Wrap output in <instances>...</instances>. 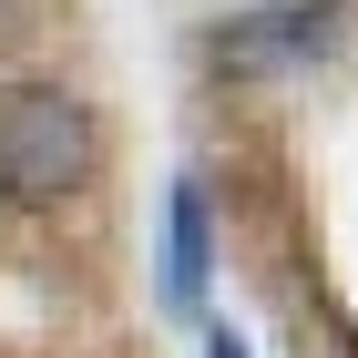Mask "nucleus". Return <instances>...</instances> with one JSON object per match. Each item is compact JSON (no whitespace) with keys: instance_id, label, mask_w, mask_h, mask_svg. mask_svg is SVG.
<instances>
[{"instance_id":"3","label":"nucleus","mask_w":358,"mask_h":358,"mask_svg":"<svg viewBox=\"0 0 358 358\" xmlns=\"http://www.w3.org/2000/svg\"><path fill=\"white\" fill-rule=\"evenodd\" d=\"M205 358H246V338H225V328H215V338H205Z\"/></svg>"},{"instance_id":"1","label":"nucleus","mask_w":358,"mask_h":358,"mask_svg":"<svg viewBox=\"0 0 358 358\" xmlns=\"http://www.w3.org/2000/svg\"><path fill=\"white\" fill-rule=\"evenodd\" d=\"M103 164L92 103L62 83H0V205H62Z\"/></svg>"},{"instance_id":"2","label":"nucleus","mask_w":358,"mask_h":358,"mask_svg":"<svg viewBox=\"0 0 358 358\" xmlns=\"http://www.w3.org/2000/svg\"><path fill=\"white\" fill-rule=\"evenodd\" d=\"M205 246H215V236H205V185H174V205H164V297L174 307H194L205 297Z\"/></svg>"}]
</instances>
